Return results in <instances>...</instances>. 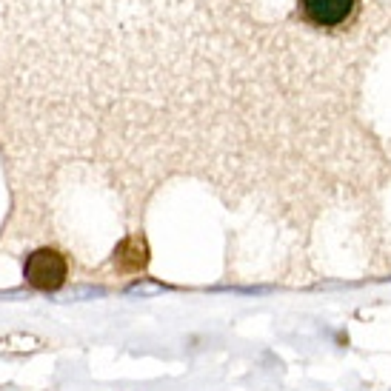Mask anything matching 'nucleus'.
Here are the masks:
<instances>
[{
  "mask_svg": "<svg viewBox=\"0 0 391 391\" xmlns=\"http://www.w3.org/2000/svg\"><path fill=\"white\" fill-rule=\"evenodd\" d=\"M23 277L34 291H57L66 285L68 277V260L63 251L51 245H40L31 254H26Z\"/></svg>",
  "mask_w": 391,
  "mask_h": 391,
  "instance_id": "nucleus-1",
  "label": "nucleus"
},
{
  "mask_svg": "<svg viewBox=\"0 0 391 391\" xmlns=\"http://www.w3.org/2000/svg\"><path fill=\"white\" fill-rule=\"evenodd\" d=\"M357 9V0H300V11L305 23L317 29H334L351 17Z\"/></svg>",
  "mask_w": 391,
  "mask_h": 391,
  "instance_id": "nucleus-2",
  "label": "nucleus"
},
{
  "mask_svg": "<svg viewBox=\"0 0 391 391\" xmlns=\"http://www.w3.org/2000/svg\"><path fill=\"white\" fill-rule=\"evenodd\" d=\"M146 263H148V245H146V240L137 237V234L126 237V240L114 248V265H117L120 271L137 274V271L146 268Z\"/></svg>",
  "mask_w": 391,
  "mask_h": 391,
  "instance_id": "nucleus-3",
  "label": "nucleus"
}]
</instances>
